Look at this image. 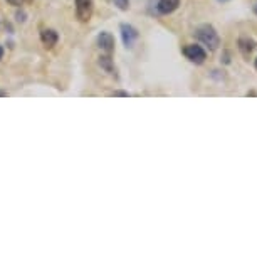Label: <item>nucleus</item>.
I'll return each instance as SVG.
<instances>
[{"instance_id": "obj_16", "label": "nucleus", "mask_w": 257, "mask_h": 257, "mask_svg": "<svg viewBox=\"0 0 257 257\" xmlns=\"http://www.w3.org/2000/svg\"><path fill=\"white\" fill-rule=\"evenodd\" d=\"M254 11H255V14H257V4H255V7H254Z\"/></svg>"}, {"instance_id": "obj_8", "label": "nucleus", "mask_w": 257, "mask_h": 257, "mask_svg": "<svg viewBox=\"0 0 257 257\" xmlns=\"http://www.w3.org/2000/svg\"><path fill=\"white\" fill-rule=\"evenodd\" d=\"M255 47H257V42H254L252 39H249V37H240L239 39V51L242 52V56L244 57H249Z\"/></svg>"}, {"instance_id": "obj_1", "label": "nucleus", "mask_w": 257, "mask_h": 257, "mask_svg": "<svg viewBox=\"0 0 257 257\" xmlns=\"http://www.w3.org/2000/svg\"><path fill=\"white\" fill-rule=\"evenodd\" d=\"M193 34H195V37L198 41H200L205 47H208L210 51H215L217 47L220 46L219 34H217L215 27L210 26V24H202V26H198Z\"/></svg>"}, {"instance_id": "obj_5", "label": "nucleus", "mask_w": 257, "mask_h": 257, "mask_svg": "<svg viewBox=\"0 0 257 257\" xmlns=\"http://www.w3.org/2000/svg\"><path fill=\"white\" fill-rule=\"evenodd\" d=\"M96 46L99 47L101 52H104V54L111 56L114 51V37L111 36L109 32H101L98 37H96Z\"/></svg>"}, {"instance_id": "obj_10", "label": "nucleus", "mask_w": 257, "mask_h": 257, "mask_svg": "<svg viewBox=\"0 0 257 257\" xmlns=\"http://www.w3.org/2000/svg\"><path fill=\"white\" fill-rule=\"evenodd\" d=\"M114 6L119 9V11H128L130 9V0H114Z\"/></svg>"}, {"instance_id": "obj_12", "label": "nucleus", "mask_w": 257, "mask_h": 257, "mask_svg": "<svg viewBox=\"0 0 257 257\" xmlns=\"http://www.w3.org/2000/svg\"><path fill=\"white\" fill-rule=\"evenodd\" d=\"M12 2H14V4H17V6H19V4H24V2H31V0H12Z\"/></svg>"}, {"instance_id": "obj_9", "label": "nucleus", "mask_w": 257, "mask_h": 257, "mask_svg": "<svg viewBox=\"0 0 257 257\" xmlns=\"http://www.w3.org/2000/svg\"><path fill=\"white\" fill-rule=\"evenodd\" d=\"M99 66H101V69H104L108 74H114V66H113V59H111V56L108 54H104V56H99Z\"/></svg>"}, {"instance_id": "obj_15", "label": "nucleus", "mask_w": 257, "mask_h": 257, "mask_svg": "<svg viewBox=\"0 0 257 257\" xmlns=\"http://www.w3.org/2000/svg\"><path fill=\"white\" fill-rule=\"evenodd\" d=\"M254 66H255V69H257V59H255V62H254Z\"/></svg>"}, {"instance_id": "obj_3", "label": "nucleus", "mask_w": 257, "mask_h": 257, "mask_svg": "<svg viewBox=\"0 0 257 257\" xmlns=\"http://www.w3.org/2000/svg\"><path fill=\"white\" fill-rule=\"evenodd\" d=\"M74 6H76V17L81 22H89L94 11L93 0H74Z\"/></svg>"}, {"instance_id": "obj_17", "label": "nucleus", "mask_w": 257, "mask_h": 257, "mask_svg": "<svg viewBox=\"0 0 257 257\" xmlns=\"http://www.w3.org/2000/svg\"><path fill=\"white\" fill-rule=\"evenodd\" d=\"M220 2H225V0H220Z\"/></svg>"}, {"instance_id": "obj_2", "label": "nucleus", "mask_w": 257, "mask_h": 257, "mask_svg": "<svg viewBox=\"0 0 257 257\" xmlns=\"http://www.w3.org/2000/svg\"><path fill=\"white\" fill-rule=\"evenodd\" d=\"M183 56L197 66L203 64L207 59V52L203 51L202 46H197V44H188V46L183 47Z\"/></svg>"}, {"instance_id": "obj_4", "label": "nucleus", "mask_w": 257, "mask_h": 257, "mask_svg": "<svg viewBox=\"0 0 257 257\" xmlns=\"http://www.w3.org/2000/svg\"><path fill=\"white\" fill-rule=\"evenodd\" d=\"M119 31H121V39H123L124 47L126 49H133L135 42H137L140 37V32L133 26H130V24H121Z\"/></svg>"}, {"instance_id": "obj_11", "label": "nucleus", "mask_w": 257, "mask_h": 257, "mask_svg": "<svg viewBox=\"0 0 257 257\" xmlns=\"http://www.w3.org/2000/svg\"><path fill=\"white\" fill-rule=\"evenodd\" d=\"M113 96H124V98H126V96H130V94L126 93V91H114Z\"/></svg>"}, {"instance_id": "obj_13", "label": "nucleus", "mask_w": 257, "mask_h": 257, "mask_svg": "<svg viewBox=\"0 0 257 257\" xmlns=\"http://www.w3.org/2000/svg\"><path fill=\"white\" fill-rule=\"evenodd\" d=\"M2 56H4V47L0 46V59H2Z\"/></svg>"}, {"instance_id": "obj_6", "label": "nucleus", "mask_w": 257, "mask_h": 257, "mask_svg": "<svg viewBox=\"0 0 257 257\" xmlns=\"http://www.w3.org/2000/svg\"><path fill=\"white\" fill-rule=\"evenodd\" d=\"M57 41H59V34L56 31H52V29H42L41 31V42L46 49H52L57 44Z\"/></svg>"}, {"instance_id": "obj_7", "label": "nucleus", "mask_w": 257, "mask_h": 257, "mask_svg": "<svg viewBox=\"0 0 257 257\" xmlns=\"http://www.w3.org/2000/svg\"><path fill=\"white\" fill-rule=\"evenodd\" d=\"M180 6V0H158L157 2V12L160 16H168L173 14Z\"/></svg>"}, {"instance_id": "obj_14", "label": "nucleus", "mask_w": 257, "mask_h": 257, "mask_svg": "<svg viewBox=\"0 0 257 257\" xmlns=\"http://www.w3.org/2000/svg\"><path fill=\"white\" fill-rule=\"evenodd\" d=\"M7 93H4V91H0V96H6Z\"/></svg>"}]
</instances>
